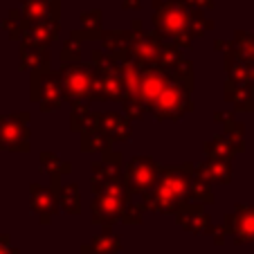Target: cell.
I'll use <instances>...</instances> for the list:
<instances>
[{
	"label": "cell",
	"instance_id": "cell-1",
	"mask_svg": "<svg viewBox=\"0 0 254 254\" xmlns=\"http://www.w3.org/2000/svg\"><path fill=\"white\" fill-rule=\"evenodd\" d=\"M239 234L245 241H254V207H241Z\"/></svg>",
	"mask_w": 254,
	"mask_h": 254
}]
</instances>
